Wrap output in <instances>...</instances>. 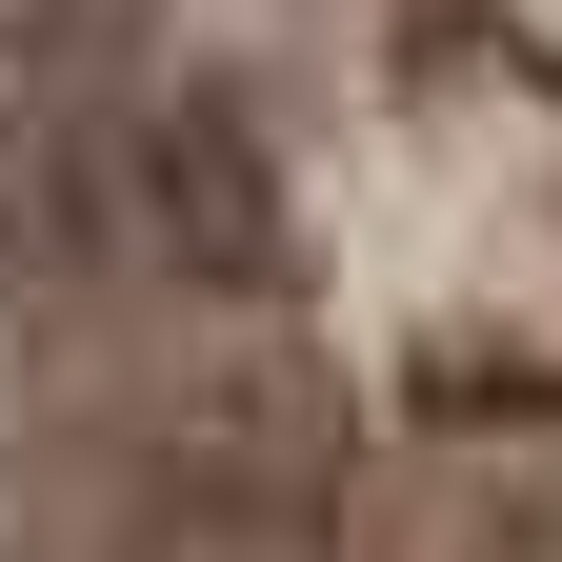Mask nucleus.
Here are the masks:
<instances>
[{
    "label": "nucleus",
    "mask_w": 562,
    "mask_h": 562,
    "mask_svg": "<svg viewBox=\"0 0 562 562\" xmlns=\"http://www.w3.org/2000/svg\"><path fill=\"white\" fill-rule=\"evenodd\" d=\"M60 222H81L121 281H222V261H261V201H241V161H222L201 101H101L81 140H60Z\"/></svg>",
    "instance_id": "f257e3e1"
}]
</instances>
